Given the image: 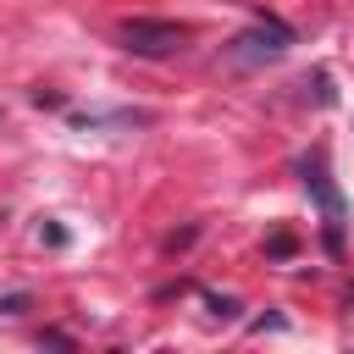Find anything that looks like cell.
I'll return each mask as SVG.
<instances>
[{
	"label": "cell",
	"mask_w": 354,
	"mask_h": 354,
	"mask_svg": "<svg viewBox=\"0 0 354 354\" xmlns=\"http://www.w3.org/2000/svg\"><path fill=\"white\" fill-rule=\"evenodd\" d=\"M288 44H293V28L277 22V17H260L254 28H243V33L227 44V61H232V66H260V61L288 55Z\"/></svg>",
	"instance_id": "1"
},
{
	"label": "cell",
	"mask_w": 354,
	"mask_h": 354,
	"mask_svg": "<svg viewBox=\"0 0 354 354\" xmlns=\"http://www.w3.org/2000/svg\"><path fill=\"white\" fill-rule=\"evenodd\" d=\"M183 39H188V28H183V22H160V17H127V22H122V50L149 55V61L177 55V50H183Z\"/></svg>",
	"instance_id": "2"
},
{
	"label": "cell",
	"mask_w": 354,
	"mask_h": 354,
	"mask_svg": "<svg viewBox=\"0 0 354 354\" xmlns=\"http://www.w3.org/2000/svg\"><path fill=\"white\" fill-rule=\"evenodd\" d=\"M304 183H310V194L321 199V210H326V232H332V243H337V227H343V199H337V188H332V177H326V160H310V166H304Z\"/></svg>",
	"instance_id": "3"
}]
</instances>
